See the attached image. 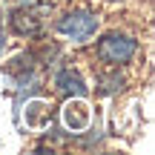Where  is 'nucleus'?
Returning a JSON list of instances; mask_svg holds the SVG:
<instances>
[{
	"mask_svg": "<svg viewBox=\"0 0 155 155\" xmlns=\"http://www.w3.org/2000/svg\"><path fill=\"white\" fill-rule=\"evenodd\" d=\"M98 26H101L98 15L89 12V9H72V12H66V15H61L58 23H55L58 35H63V38L72 40V43H86V40L98 32Z\"/></svg>",
	"mask_w": 155,
	"mask_h": 155,
	"instance_id": "1",
	"label": "nucleus"
},
{
	"mask_svg": "<svg viewBox=\"0 0 155 155\" xmlns=\"http://www.w3.org/2000/svg\"><path fill=\"white\" fill-rule=\"evenodd\" d=\"M135 52H138V40L129 38V35H124V32L104 35V38L98 40V46H95L98 61L109 63V66H124V63H129L135 58Z\"/></svg>",
	"mask_w": 155,
	"mask_h": 155,
	"instance_id": "2",
	"label": "nucleus"
},
{
	"mask_svg": "<svg viewBox=\"0 0 155 155\" xmlns=\"http://www.w3.org/2000/svg\"><path fill=\"white\" fill-rule=\"evenodd\" d=\"M61 121L72 135H81V132H86L89 124H92V106L83 98H66V104H63V109H61Z\"/></svg>",
	"mask_w": 155,
	"mask_h": 155,
	"instance_id": "3",
	"label": "nucleus"
},
{
	"mask_svg": "<svg viewBox=\"0 0 155 155\" xmlns=\"http://www.w3.org/2000/svg\"><path fill=\"white\" fill-rule=\"evenodd\" d=\"M9 23H12V29H15V35H20V38H35V35H40V29H43V9L20 6V9L12 12Z\"/></svg>",
	"mask_w": 155,
	"mask_h": 155,
	"instance_id": "4",
	"label": "nucleus"
},
{
	"mask_svg": "<svg viewBox=\"0 0 155 155\" xmlns=\"http://www.w3.org/2000/svg\"><path fill=\"white\" fill-rule=\"evenodd\" d=\"M55 86H58V92H63L66 98H83V95L89 92L83 75L78 72V69H72V66H63L61 72L55 75Z\"/></svg>",
	"mask_w": 155,
	"mask_h": 155,
	"instance_id": "5",
	"label": "nucleus"
},
{
	"mask_svg": "<svg viewBox=\"0 0 155 155\" xmlns=\"http://www.w3.org/2000/svg\"><path fill=\"white\" fill-rule=\"evenodd\" d=\"M49 118H52V106L46 101H38V98L26 101V127L38 129L43 124H49Z\"/></svg>",
	"mask_w": 155,
	"mask_h": 155,
	"instance_id": "6",
	"label": "nucleus"
},
{
	"mask_svg": "<svg viewBox=\"0 0 155 155\" xmlns=\"http://www.w3.org/2000/svg\"><path fill=\"white\" fill-rule=\"evenodd\" d=\"M3 46H6V38H3V17H0V55H3Z\"/></svg>",
	"mask_w": 155,
	"mask_h": 155,
	"instance_id": "7",
	"label": "nucleus"
}]
</instances>
